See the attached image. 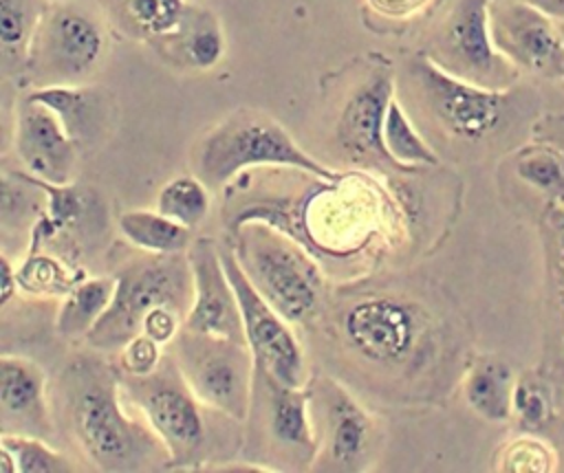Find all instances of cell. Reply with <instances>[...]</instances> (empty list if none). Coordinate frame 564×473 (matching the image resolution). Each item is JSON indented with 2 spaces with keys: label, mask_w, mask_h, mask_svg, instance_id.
<instances>
[{
  "label": "cell",
  "mask_w": 564,
  "mask_h": 473,
  "mask_svg": "<svg viewBox=\"0 0 564 473\" xmlns=\"http://www.w3.org/2000/svg\"><path fill=\"white\" fill-rule=\"evenodd\" d=\"M209 205V185L196 174L174 176L156 194V209L192 231L207 218Z\"/></svg>",
  "instance_id": "30"
},
{
  "label": "cell",
  "mask_w": 564,
  "mask_h": 473,
  "mask_svg": "<svg viewBox=\"0 0 564 473\" xmlns=\"http://www.w3.org/2000/svg\"><path fill=\"white\" fill-rule=\"evenodd\" d=\"M234 233V253L253 288L291 326L315 321L324 308V275L313 253L267 220L242 224Z\"/></svg>",
  "instance_id": "5"
},
{
  "label": "cell",
  "mask_w": 564,
  "mask_h": 473,
  "mask_svg": "<svg viewBox=\"0 0 564 473\" xmlns=\"http://www.w3.org/2000/svg\"><path fill=\"white\" fill-rule=\"evenodd\" d=\"M555 79H564V57H562V62H560V68H557Z\"/></svg>",
  "instance_id": "41"
},
{
  "label": "cell",
  "mask_w": 564,
  "mask_h": 473,
  "mask_svg": "<svg viewBox=\"0 0 564 473\" xmlns=\"http://www.w3.org/2000/svg\"><path fill=\"white\" fill-rule=\"evenodd\" d=\"M115 286V275L79 279L57 306L55 332L62 339H86L112 304Z\"/></svg>",
  "instance_id": "25"
},
{
  "label": "cell",
  "mask_w": 564,
  "mask_h": 473,
  "mask_svg": "<svg viewBox=\"0 0 564 473\" xmlns=\"http://www.w3.org/2000/svg\"><path fill=\"white\" fill-rule=\"evenodd\" d=\"M348 189L350 176H339L333 180V191L315 196L304 211L306 233L324 251L352 249L361 238L364 224H372V220H364L368 213L364 198Z\"/></svg>",
  "instance_id": "21"
},
{
  "label": "cell",
  "mask_w": 564,
  "mask_h": 473,
  "mask_svg": "<svg viewBox=\"0 0 564 473\" xmlns=\"http://www.w3.org/2000/svg\"><path fill=\"white\" fill-rule=\"evenodd\" d=\"M172 356L194 394L209 407L238 422H247L256 359L247 343L183 330L170 343Z\"/></svg>",
  "instance_id": "11"
},
{
  "label": "cell",
  "mask_w": 564,
  "mask_h": 473,
  "mask_svg": "<svg viewBox=\"0 0 564 473\" xmlns=\"http://www.w3.org/2000/svg\"><path fill=\"white\" fill-rule=\"evenodd\" d=\"M20 284H18V266L11 262L9 253H0V308L4 310L11 299L18 295Z\"/></svg>",
  "instance_id": "38"
},
{
  "label": "cell",
  "mask_w": 564,
  "mask_h": 473,
  "mask_svg": "<svg viewBox=\"0 0 564 473\" xmlns=\"http://www.w3.org/2000/svg\"><path fill=\"white\" fill-rule=\"evenodd\" d=\"M51 0H0V75L24 84L31 44Z\"/></svg>",
  "instance_id": "22"
},
{
  "label": "cell",
  "mask_w": 564,
  "mask_h": 473,
  "mask_svg": "<svg viewBox=\"0 0 564 473\" xmlns=\"http://www.w3.org/2000/svg\"><path fill=\"white\" fill-rule=\"evenodd\" d=\"M51 2H66V0H51Z\"/></svg>",
  "instance_id": "42"
},
{
  "label": "cell",
  "mask_w": 564,
  "mask_h": 473,
  "mask_svg": "<svg viewBox=\"0 0 564 473\" xmlns=\"http://www.w3.org/2000/svg\"><path fill=\"white\" fill-rule=\"evenodd\" d=\"M55 420L95 471L139 473L170 466V451L123 398L115 363L93 350L73 356L59 372Z\"/></svg>",
  "instance_id": "1"
},
{
  "label": "cell",
  "mask_w": 564,
  "mask_h": 473,
  "mask_svg": "<svg viewBox=\"0 0 564 473\" xmlns=\"http://www.w3.org/2000/svg\"><path fill=\"white\" fill-rule=\"evenodd\" d=\"M553 20H564V0H527Z\"/></svg>",
  "instance_id": "39"
},
{
  "label": "cell",
  "mask_w": 564,
  "mask_h": 473,
  "mask_svg": "<svg viewBox=\"0 0 564 473\" xmlns=\"http://www.w3.org/2000/svg\"><path fill=\"white\" fill-rule=\"evenodd\" d=\"M308 394L317 431V455L311 471H370L381 442L375 416L341 383L326 374L308 381Z\"/></svg>",
  "instance_id": "13"
},
{
  "label": "cell",
  "mask_w": 564,
  "mask_h": 473,
  "mask_svg": "<svg viewBox=\"0 0 564 473\" xmlns=\"http://www.w3.org/2000/svg\"><path fill=\"white\" fill-rule=\"evenodd\" d=\"M187 257L194 275V299L185 328L247 343L238 295L220 257V242L196 238L187 249Z\"/></svg>",
  "instance_id": "17"
},
{
  "label": "cell",
  "mask_w": 564,
  "mask_h": 473,
  "mask_svg": "<svg viewBox=\"0 0 564 473\" xmlns=\"http://www.w3.org/2000/svg\"><path fill=\"white\" fill-rule=\"evenodd\" d=\"M489 24L496 48L520 73L555 79L564 42L553 18L527 0H491Z\"/></svg>",
  "instance_id": "15"
},
{
  "label": "cell",
  "mask_w": 564,
  "mask_h": 473,
  "mask_svg": "<svg viewBox=\"0 0 564 473\" xmlns=\"http://www.w3.org/2000/svg\"><path fill=\"white\" fill-rule=\"evenodd\" d=\"M383 145L397 169L414 172L416 167H436L441 163L436 150L416 128L414 119L405 110L399 97L388 106L383 123Z\"/></svg>",
  "instance_id": "27"
},
{
  "label": "cell",
  "mask_w": 564,
  "mask_h": 473,
  "mask_svg": "<svg viewBox=\"0 0 564 473\" xmlns=\"http://www.w3.org/2000/svg\"><path fill=\"white\" fill-rule=\"evenodd\" d=\"M26 92L57 114L79 150L101 143L112 125L115 101L110 92L93 84L40 86Z\"/></svg>",
  "instance_id": "20"
},
{
  "label": "cell",
  "mask_w": 564,
  "mask_h": 473,
  "mask_svg": "<svg viewBox=\"0 0 564 473\" xmlns=\"http://www.w3.org/2000/svg\"><path fill=\"white\" fill-rule=\"evenodd\" d=\"M0 433L55 436L46 372L31 356L0 354Z\"/></svg>",
  "instance_id": "18"
},
{
  "label": "cell",
  "mask_w": 564,
  "mask_h": 473,
  "mask_svg": "<svg viewBox=\"0 0 564 473\" xmlns=\"http://www.w3.org/2000/svg\"><path fill=\"white\" fill-rule=\"evenodd\" d=\"M397 90L414 121L465 152L509 141L535 119L540 106L527 86L487 88L465 81L436 66L423 51L397 70Z\"/></svg>",
  "instance_id": "2"
},
{
  "label": "cell",
  "mask_w": 564,
  "mask_h": 473,
  "mask_svg": "<svg viewBox=\"0 0 564 473\" xmlns=\"http://www.w3.org/2000/svg\"><path fill=\"white\" fill-rule=\"evenodd\" d=\"M115 297L86 343L101 354H117L132 337L141 334L143 319L159 306H170L187 317L194 299V275L185 253H145L123 262L115 273Z\"/></svg>",
  "instance_id": "7"
},
{
  "label": "cell",
  "mask_w": 564,
  "mask_h": 473,
  "mask_svg": "<svg viewBox=\"0 0 564 473\" xmlns=\"http://www.w3.org/2000/svg\"><path fill=\"white\" fill-rule=\"evenodd\" d=\"M0 473H18V462L4 444H0Z\"/></svg>",
  "instance_id": "40"
},
{
  "label": "cell",
  "mask_w": 564,
  "mask_h": 473,
  "mask_svg": "<svg viewBox=\"0 0 564 473\" xmlns=\"http://www.w3.org/2000/svg\"><path fill=\"white\" fill-rule=\"evenodd\" d=\"M330 321L339 345L372 372H423L436 352L430 310L397 288L359 290L337 304Z\"/></svg>",
  "instance_id": "3"
},
{
  "label": "cell",
  "mask_w": 564,
  "mask_h": 473,
  "mask_svg": "<svg viewBox=\"0 0 564 473\" xmlns=\"http://www.w3.org/2000/svg\"><path fill=\"white\" fill-rule=\"evenodd\" d=\"M106 55L108 29L95 9L77 0L51 2L31 44L24 84H88Z\"/></svg>",
  "instance_id": "8"
},
{
  "label": "cell",
  "mask_w": 564,
  "mask_h": 473,
  "mask_svg": "<svg viewBox=\"0 0 564 473\" xmlns=\"http://www.w3.org/2000/svg\"><path fill=\"white\" fill-rule=\"evenodd\" d=\"M249 460L282 469H311L317 455V431L306 387L280 383L256 365L253 398L247 416Z\"/></svg>",
  "instance_id": "9"
},
{
  "label": "cell",
  "mask_w": 564,
  "mask_h": 473,
  "mask_svg": "<svg viewBox=\"0 0 564 473\" xmlns=\"http://www.w3.org/2000/svg\"><path fill=\"white\" fill-rule=\"evenodd\" d=\"M108 24L123 37L137 42H154L170 31L183 18L185 0H104Z\"/></svg>",
  "instance_id": "23"
},
{
  "label": "cell",
  "mask_w": 564,
  "mask_h": 473,
  "mask_svg": "<svg viewBox=\"0 0 564 473\" xmlns=\"http://www.w3.org/2000/svg\"><path fill=\"white\" fill-rule=\"evenodd\" d=\"M148 46L176 70L207 73L225 57L227 40L223 22L212 9L187 2L176 29Z\"/></svg>",
  "instance_id": "19"
},
{
  "label": "cell",
  "mask_w": 564,
  "mask_h": 473,
  "mask_svg": "<svg viewBox=\"0 0 564 473\" xmlns=\"http://www.w3.org/2000/svg\"><path fill=\"white\" fill-rule=\"evenodd\" d=\"M397 97V70L379 55L350 66L335 92L333 143L357 165L394 167L383 145V123L390 101Z\"/></svg>",
  "instance_id": "10"
},
{
  "label": "cell",
  "mask_w": 564,
  "mask_h": 473,
  "mask_svg": "<svg viewBox=\"0 0 564 473\" xmlns=\"http://www.w3.org/2000/svg\"><path fill=\"white\" fill-rule=\"evenodd\" d=\"M513 411L524 427H540L551 416V403L546 392L535 383L518 381L513 389Z\"/></svg>",
  "instance_id": "36"
},
{
  "label": "cell",
  "mask_w": 564,
  "mask_h": 473,
  "mask_svg": "<svg viewBox=\"0 0 564 473\" xmlns=\"http://www.w3.org/2000/svg\"><path fill=\"white\" fill-rule=\"evenodd\" d=\"M119 233L139 251L170 255L185 253L189 249L192 229L161 213L159 209H130L123 211L117 220Z\"/></svg>",
  "instance_id": "26"
},
{
  "label": "cell",
  "mask_w": 564,
  "mask_h": 473,
  "mask_svg": "<svg viewBox=\"0 0 564 473\" xmlns=\"http://www.w3.org/2000/svg\"><path fill=\"white\" fill-rule=\"evenodd\" d=\"M546 253L551 288L564 319V194L555 196L546 209Z\"/></svg>",
  "instance_id": "34"
},
{
  "label": "cell",
  "mask_w": 564,
  "mask_h": 473,
  "mask_svg": "<svg viewBox=\"0 0 564 473\" xmlns=\"http://www.w3.org/2000/svg\"><path fill=\"white\" fill-rule=\"evenodd\" d=\"M513 372L500 359H476L463 381L469 409L489 422H502L513 414Z\"/></svg>",
  "instance_id": "24"
},
{
  "label": "cell",
  "mask_w": 564,
  "mask_h": 473,
  "mask_svg": "<svg viewBox=\"0 0 564 473\" xmlns=\"http://www.w3.org/2000/svg\"><path fill=\"white\" fill-rule=\"evenodd\" d=\"M46 209V189L29 172H2L0 180V227L4 233L33 231Z\"/></svg>",
  "instance_id": "28"
},
{
  "label": "cell",
  "mask_w": 564,
  "mask_h": 473,
  "mask_svg": "<svg viewBox=\"0 0 564 473\" xmlns=\"http://www.w3.org/2000/svg\"><path fill=\"white\" fill-rule=\"evenodd\" d=\"M516 174L549 198L564 194V154L551 143L524 145L516 158Z\"/></svg>",
  "instance_id": "31"
},
{
  "label": "cell",
  "mask_w": 564,
  "mask_h": 473,
  "mask_svg": "<svg viewBox=\"0 0 564 473\" xmlns=\"http://www.w3.org/2000/svg\"><path fill=\"white\" fill-rule=\"evenodd\" d=\"M220 257L238 295L245 337L256 365L284 385L306 387L311 372L293 326L253 288L231 244H220Z\"/></svg>",
  "instance_id": "14"
},
{
  "label": "cell",
  "mask_w": 564,
  "mask_h": 473,
  "mask_svg": "<svg viewBox=\"0 0 564 473\" xmlns=\"http://www.w3.org/2000/svg\"><path fill=\"white\" fill-rule=\"evenodd\" d=\"M557 466V453L540 438L520 436L500 447L496 471L505 473H549Z\"/></svg>",
  "instance_id": "33"
},
{
  "label": "cell",
  "mask_w": 564,
  "mask_h": 473,
  "mask_svg": "<svg viewBox=\"0 0 564 473\" xmlns=\"http://www.w3.org/2000/svg\"><path fill=\"white\" fill-rule=\"evenodd\" d=\"M79 279H84L82 268L42 246H29L26 257L18 264V284L29 295L64 297Z\"/></svg>",
  "instance_id": "29"
},
{
  "label": "cell",
  "mask_w": 564,
  "mask_h": 473,
  "mask_svg": "<svg viewBox=\"0 0 564 473\" xmlns=\"http://www.w3.org/2000/svg\"><path fill=\"white\" fill-rule=\"evenodd\" d=\"M430 0H368V4L381 13L383 18H410L414 13H419Z\"/></svg>",
  "instance_id": "37"
},
{
  "label": "cell",
  "mask_w": 564,
  "mask_h": 473,
  "mask_svg": "<svg viewBox=\"0 0 564 473\" xmlns=\"http://www.w3.org/2000/svg\"><path fill=\"white\" fill-rule=\"evenodd\" d=\"M0 444L13 453L18 473H73L79 469L70 455L55 449L46 438L0 433Z\"/></svg>",
  "instance_id": "32"
},
{
  "label": "cell",
  "mask_w": 564,
  "mask_h": 473,
  "mask_svg": "<svg viewBox=\"0 0 564 473\" xmlns=\"http://www.w3.org/2000/svg\"><path fill=\"white\" fill-rule=\"evenodd\" d=\"M163 354V345L141 332L117 352V367L121 374L143 376L150 374L161 363Z\"/></svg>",
  "instance_id": "35"
},
{
  "label": "cell",
  "mask_w": 564,
  "mask_h": 473,
  "mask_svg": "<svg viewBox=\"0 0 564 473\" xmlns=\"http://www.w3.org/2000/svg\"><path fill=\"white\" fill-rule=\"evenodd\" d=\"M251 167L297 169L328 183L341 176L304 152L273 117L240 108L203 136L196 150V176L218 189Z\"/></svg>",
  "instance_id": "6"
},
{
  "label": "cell",
  "mask_w": 564,
  "mask_h": 473,
  "mask_svg": "<svg viewBox=\"0 0 564 473\" xmlns=\"http://www.w3.org/2000/svg\"><path fill=\"white\" fill-rule=\"evenodd\" d=\"M489 4L491 0H452L430 31L423 53L454 77L509 88L518 84L520 70L494 44Z\"/></svg>",
  "instance_id": "12"
},
{
  "label": "cell",
  "mask_w": 564,
  "mask_h": 473,
  "mask_svg": "<svg viewBox=\"0 0 564 473\" xmlns=\"http://www.w3.org/2000/svg\"><path fill=\"white\" fill-rule=\"evenodd\" d=\"M119 370V367H117ZM126 403L145 418L170 451L167 471H200L214 462L220 427L212 425L220 411L209 409L189 387L170 352L143 376L121 374Z\"/></svg>",
  "instance_id": "4"
},
{
  "label": "cell",
  "mask_w": 564,
  "mask_h": 473,
  "mask_svg": "<svg viewBox=\"0 0 564 473\" xmlns=\"http://www.w3.org/2000/svg\"><path fill=\"white\" fill-rule=\"evenodd\" d=\"M13 150L31 176L51 185L73 183L79 145L57 114L26 90L15 99Z\"/></svg>",
  "instance_id": "16"
}]
</instances>
